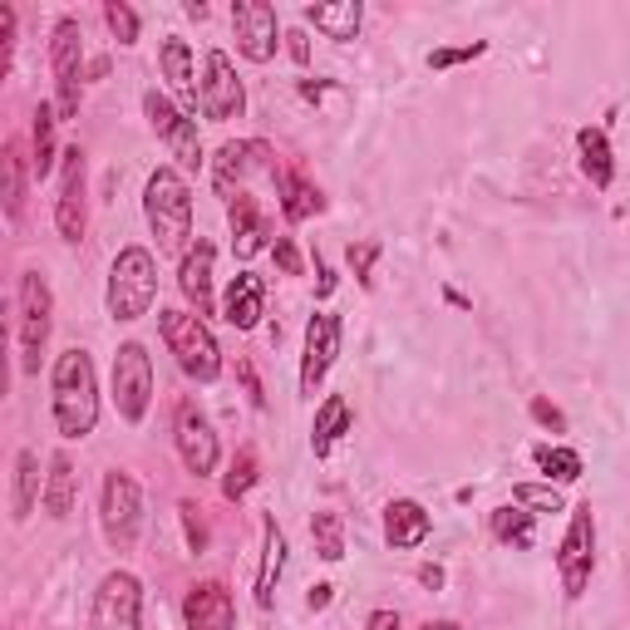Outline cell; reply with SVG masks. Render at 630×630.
<instances>
[{
    "instance_id": "cell-1",
    "label": "cell",
    "mask_w": 630,
    "mask_h": 630,
    "mask_svg": "<svg viewBox=\"0 0 630 630\" xmlns=\"http://www.w3.org/2000/svg\"><path fill=\"white\" fill-rule=\"evenodd\" d=\"M49 389H55V429L65 439H84L98 423V380H94V360L89 350H65L55 360L49 374Z\"/></svg>"
},
{
    "instance_id": "cell-2",
    "label": "cell",
    "mask_w": 630,
    "mask_h": 630,
    "mask_svg": "<svg viewBox=\"0 0 630 630\" xmlns=\"http://www.w3.org/2000/svg\"><path fill=\"white\" fill-rule=\"evenodd\" d=\"M143 217L158 236V252L173 256L187 246L192 236V192H187L183 173L177 167H153L143 187Z\"/></svg>"
},
{
    "instance_id": "cell-3",
    "label": "cell",
    "mask_w": 630,
    "mask_h": 630,
    "mask_svg": "<svg viewBox=\"0 0 630 630\" xmlns=\"http://www.w3.org/2000/svg\"><path fill=\"white\" fill-rule=\"evenodd\" d=\"M163 325V340L173 350L177 370L197 384H212L222 374V350H217V335L207 330V320L197 311H158Z\"/></svg>"
},
{
    "instance_id": "cell-4",
    "label": "cell",
    "mask_w": 630,
    "mask_h": 630,
    "mask_svg": "<svg viewBox=\"0 0 630 630\" xmlns=\"http://www.w3.org/2000/svg\"><path fill=\"white\" fill-rule=\"evenodd\" d=\"M158 301V261L148 246H124L108 271V315L114 320H138Z\"/></svg>"
},
{
    "instance_id": "cell-5",
    "label": "cell",
    "mask_w": 630,
    "mask_h": 630,
    "mask_svg": "<svg viewBox=\"0 0 630 630\" xmlns=\"http://www.w3.org/2000/svg\"><path fill=\"white\" fill-rule=\"evenodd\" d=\"M49 69H55V114L59 124H69V118H79V79H84V30H79L74 15L55 20Z\"/></svg>"
},
{
    "instance_id": "cell-6",
    "label": "cell",
    "mask_w": 630,
    "mask_h": 630,
    "mask_svg": "<svg viewBox=\"0 0 630 630\" xmlns=\"http://www.w3.org/2000/svg\"><path fill=\"white\" fill-rule=\"evenodd\" d=\"M98 522H104V537L114 551H128L143 532V488H138L133 472H108L104 492H98Z\"/></svg>"
},
{
    "instance_id": "cell-7",
    "label": "cell",
    "mask_w": 630,
    "mask_h": 630,
    "mask_svg": "<svg viewBox=\"0 0 630 630\" xmlns=\"http://www.w3.org/2000/svg\"><path fill=\"white\" fill-rule=\"evenodd\" d=\"M49 325H55V295L39 271H20V370L39 374V354L49 345Z\"/></svg>"
},
{
    "instance_id": "cell-8",
    "label": "cell",
    "mask_w": 630,
    "mask_h": 630,
    "mask_svg": "<svg viewBox=\"0 0 630 630\" xmlns=\"http://www.w3.org/2000/svg\"><path fill=\"white\" fill-rule=\"evenodd\" d=\"M89 630H143V581L133 571H108L98 581Z\"/></svg>"
},
{
    "instance_id": "cell-9",
    "label": "cell",
    "mask_w": 630,
    "mask_h": 630,
    "mask_svg": "<svg viewBox=\"0 0 630 630\" xmlns=\"http://www.w3.org/2000/svg\"><path fill=\"white\" fill-rule=\"evenodd\" d=\"M114 404L124 423H143L148 404H153V360L138 340H124L114 350Z\"/></svg>"
},
{
    "instance_id": "cell-10",
    "label": "cell",
    "mask_w": 630,
    "mask_h": 630,
    "mask_svg": "<svg viewBox=\"0 0 630 630\" xmlns=\"http://www.w3.org/2000/svg\"><path fill=\"white\" fill-rule=\"evenodd\" d=\"M591 561H596V517H591V502H576V508H571V527H567V537H561V551H557L561 591H567L571 600L586 596Z\"/></svg>"
},
{
    "instance_id": "cell-11",
    "label": "cell",
    "mask_w": 630,
    "mask_h": 630,
    "mask_svg": "<svg viewBox=\"0 0 630 630\" xmlns=\"http://www.w3.org/2000/svg\"><path fill=\"white\" fill-rule=\"evenodd\" d=\"M173 443H177V458H183L187 472H197V478L217 472L222 448H217V433H212V423H207V413L197 409V399L177 404V413H173Z\"/></svg>"
},
{
    "instance_id": "cell-12",
    "label": "cell",
    "mask_w": 630,
    "mask_h": 630,
    "mask_svg": "<svg viewBox=\"0 0 630 630\" xmlns=\"http://www.w3.org/2000/svg\"><path fill=\"white\" fill-rule=\"evenodd\" d=\"M143 114L148 124H153V133L167 143V153L177 158L183 167H197L202 163V143H197V124L183 114V108L167 104V94H158V89H148L143 94Z\"/></svg>"
},
{
    "instance_id": "cell-13",
    "label": "cell",
    "mask_w": 630,
    "mask_h": 630,
    "mask_svg": "<svg viewBox=\"0 0 630 630\" xmlns=\"http://www.w3.org/2000/svg\"><path fill=\"white\" fill-rule=\"evenodd\" d=\"M246 108V89L236 79V65L226 49H207V79H202V114L212 124H226V118H242Z\"/></svg>"
},
{
    "instance_id": "cell-14",
    "label": "cell",
    "mask_w": 630,
    "mask_h": 630,
    "mask_svg": "<svg viewBox=\"0 0 630 630\" xmlns=\"http://www.w3.org/2000/svg\"><path fill=\"white\" fill-rule=\"evenodd\" d=\"M340 354V315L315 311L305 325V354H301V394H315Z\"/></svg>"
},
{
    "instance_id": "cell-15",
    "label": "cell",
    "mask_w": 630,
    "mask_h": 630,
    "mask_svg": "<svg viewBox=\"0 0 630 630\" xmlns=\"http://www.w3.org/2000/svg\"><path fill=\"white\" fill-rule=\"evenodd\" d=\"M232 30H236V49H242L252 65H266L276 55V10L266 0H242L232 5Z\"/></svg>"
},
{
    "instance_id": "cell-16",
    "label": "cell",
    "mask_w": 630,
    "mask_h": 630,
    "mask_svg": "<svg viewBox=\"0 0 630 630\" xmlns=\"http://www.w3.org/2000/svg\"><path fill=\"white\" fill-rule=\"evenodd\" d=\"M256 167H271V173H276L271 148H266V143H226L222 153L212 158V183H217V192H222L226 202H236V197H242V183L256 173Z\"/></svg>"
},
{
    "instance_id": "cell-17",
    "label": "cell",
    "mask_w": 630,
    "mask_h": 630,
    "mask_svg": "<svg viewBox=\"0 0 630 630\" xmlns=\"http://www.w3.org/2000/svg\"><path fill=\"white\" fill-rule=\"evenodd\" d=\"M55 226L65 242L84 236V153L65 148V177H59V202H55Z\"/></svg>"
},
{
    "instance_id": "cell-18",
    "label": "cell",
    "mask_w": 630,
    "mask_h": 630,
    "mask_svg": "<svg viewBox=\"0 0 630 630\" xmlns=\"http://www.w3.org/2000/svg\"><path fill=\"white\" fill-rule=\"evenodd\" d=\"M183 620L187 630H232L236 610H232V591L222 581H202V586L187 591L183 600Z\"/></svg>"
},
{
    "instance_id": "cell-19",
    "label": "cell",
    "mask_w": 630,
    "mask_h": 630,
    "mask_svg": "<svg viewBox=\"0 0 630 630\" xmlns=\"http://www.w3.org/2000/svg\"><path fill=\"white\" fill-rule=\"evenodd\" d=\"M261 305H266V281L256 271H242L232 276V285H226V325H236V330H256L261 325Z\"/></svg>"
},
{
    "instance_id": "cell-20",
    "label": "cell",
    "mask_w": 630,
    "mask_h": 630,
    "mask_svg": "<svg viewBox=\"0 0 630 630\" xmlns=\"http://www.w3.org/2000/svg\"><path fill=\"white\" fill-rule=\"evenodd\" d=\"M226 217H232V252L242 256V261H252L261 246H271V226H266L261 207L252 202V197H236L232 207H226Z\"/></svg>"
},
{
    "instance_id": "cell-21",
    "label": "cell",
    "mask_w": 630,
    "mask_h": 630,
    "mask_svg": "<svg viewBox=\"0 0 630 630\" xmlns=\"http://www.w3.org/2000/svg\"><path fill=\"white\" fill-rule=\"evenodd\" d=\"M429 527H433V517L413 498H394L389 508H384V537H389V547H399V551L419 547V541L429 537Z\"/></svg>"
},
{
    "instance_id": "cell-22",
    "label": "cell",
    "mask_w": 630,
    "mask_h": 630,
    "mask_svg": "<svg viewBox=\"0 0 630 630\" xmlns=\"http://www.w3.org/2000/svg\"><path fill=\"white\" fill-rule=\"evenodd\" d=\"M212 242H197L192 252L183 256V271H177V285H183V295L197 305V315H212Z\"/></svg>"
},
{
    "instance_id": "cell-23",
    "label": "cell",
    "mask_w": 630,
    "mask_h": 630,
    "mask_svg": "<svg viewBox=\"0 0 630 630\" xmlns=\"http://www.w3.org/2000/svg\"><path fill=\"white\" fill-rule=\"evenodd\" d=\"M285 567V537L276 527V517L261 522V571H256V606L271 610L276 606V581H281Z\"/></svg>"
},
{
    "instance_id": "cell-24",
    "label": "cell",
    "mask_w": 630,
    "mask_h": 630,
    "mask_svg": "<svg viewBox=\"0 0 630 630\" xmlns=\"http://www.w3.org/2000/svg\"><path fill=\"white\" fill-rule=\"evenodd\" d=\"M305 20H311L325 39H340V45H345V39L360 35L364 5H360V0H330V5H311V10H305Z\"/></svg>"
},
{
    "instance_id": "cell-25",
    "label": "cell",
    "mask_w": 630,
    "mask_h": 630,
    "mask_svg": "<svg viewBox=\"0 0 630 630\" xmlns=\"http://www.w3.org/2000/svg\"><path fill=\"white\" fill-rule=\"evenodd\" d=\"M158 65H163V79L173 84V94L183 98V104H202V94H197V84H192V49H187V39L167 35L163 49H158Z\"/></svg>"
},
{
    "instance_id": "cell-26",
    "label": "cell",
    "mask_w": 630,
    "mask_h": 630,
    "mask_svg": "<svg viewBox=\"0 0 630 630\" xmlns=\"http://www.w3.org/2000/svg\"><path fill=\"white\" fill-rule=\"evenodd\" d=\"M79 498V472L69 463V453H55L49 458V478H45V512L49 517H69Z\"/></svg>"
},
{
    "instance_id": "cell-27",
    "label": "cell",
    "mask_w": 630,
    "mask_h": 630,
    "mask_svg": "<svg viewBox=\"0 0 630 630\" xmlns=\"http://www.w3.org/2000/svg\"><path fill=\"white\" fill-rule=\"evenodd\" d=\"M350 433V404L340 399V394H330V399L315 409V429H311V453L315 458H325V453L335 448V443Z\"/></svg>"
},
{
    "instance_id": "cell-28",
    "label": "cell",
    "mask_w": 630,
    "mask_h": 630,
    "mask_svg": "<svg viewBox=\"0 0 630 630\" xmlns=\"http://www.w3.org/2000/svg\"><path fill=\"white\" fill-rule=\"evenodd\" d=\"M39 502V458L30 448L15 453V482H10V517L25 522Z\"/></svg>"
},
{
    "instance_id": "cell-29",
    "label": "cell",
    "mask_w": 630,
    "mask_h": 630,
    "mask_svg": "<svg viewBox=\"0 0 630 630\" xmlns=\"http://www.w3.org/2000/svg\"><path fill=\"white\" fill-rule=\"evenodd\" d=\"M0 177H5V222L20 226V212H25V153H20L15 138H5V148H0Z\"/></svg>"
},
{
    "instance_id": "cell-30",
    "label": "cell",
    "mask_w": 630,
    "mask_h": 630,
    "mask_svg": "<svg viewBox=\"0 0 630 630\" xmlns=\"http://www.w3.org/2000/svg\"><path fill=\"white\" fill-rule=\"evenodd\" d=\"M576 148H581V173L591 177V187H600L606 192L610 177H616V163H610V143L600 128H581L576 133Z\"/></svg>"
},
{
    "instance_id": "cell-31",
    "label": "cell",
    "mask_w": 630,
    "mask_h": 630,
    "mask_svg": "<svg viewBox=\"0 0 630 630\" xmlns=\"http://www.w3.org/2000/svg\"><path fill=\"white\" fill-rule=\"evenodd\" d=\"M276 187H281V212L285 222H305V217H315L325 207V197L315 192L311 183H305L301 173H276Z\"/></svg>"
},
{
    "instance_id": "cell-32",
    "label": "cell",
    "mask_w": 630,
    "mask_h": 630,
    "mask_svg": "<svg viewBox=\"0 0 630 630\" xmlns=\"http://www.w3.org/2000/svg\"><path fill=\"white\" fill-rule=\"evenodd\" d=\"M492 537L502 541V547H532V512H522L517 502H508V508H492Z\"/></svg>"
},
{
    "instance_id": "cell-33",
    "label": "cell",
    "mask_w": 630,
    "mask_h": 630,
    "mask_svg": "<svg viewBox=\"0 0 630 630\" xmlns=\"http://www.w3.org/2000/svg\"><path fill=\"white\" fill-rule=\"evenodd\" d=\"M532 458H537V468L547 472V478H557V482H576L581 478V453L576 448H551V443H537Z\"/></svg>"
},
{
    "instance_id": "cell-34",
    "label": "cell",
    "mask_w": 630,
    "mask_h": 630,
    "mask_svg": "<svg viewBox=\"0 0 630 630\" xmlns=\"http://www.w3.org/2000/svg\"><path fill=\"white\" fill-rule=\"evenodd\" d=\"M311 537H315V551L325 561H340L345 557V522L340 512H315L311 517Z\"/></svg>"
},
{
    "instance_id": "cell-35",
    "label": "cell",
    "mask_w": 630,
    "mask_h": 630,
    "mask_svg": "<svg viewBox=\"0 0 630 630\" xmlns=\"http://www.w3.org/2000/svg\"><path fill=\"white\" fill-rule=\"evenodd\" d=\"M55 124L59 114L49 104L35 108V177H49V167H55Z\"/></svg>"
},
{
    "instance_id": "cell-36",
    "label": "cell",
    "mask_w": 630,
    "mask_h": 630,
    "mask_svg": "<svg viewBox=\"0 0 630 630\" xmlns=\"http://www.w3.org/2000/svg\"><path fill=\"white\" fill-rule=\"evenodd\" d=\"M256 478H261V472H256V448H242L232 458V468H226V478H222V498L226 502H242L246 492H252Z\"/></svg>"
},
{
    "instance_id": "cell-37",
    "label": "cell",
    "mask_w": 630,
    "mask_h": 630,
    "mask_svg": "<svg viewBox=\"0 0 630 630\" xmlns=\"http://www.w3.org/2000/svg\"><path fill=\"white\" fill-rule=\"evenodd\" d=\"M512 502H517V508H537V512H561V492L551 488V482H517Z\"/></svg>"
},
{
    "instance_id": "cell-38",
    "label": "cell",
    "mask_w": 630,
    "mask_h": 630,
    "mask_svg": "<svg viewBox=\"0 0 630 630\" xmlns=\"http://www.w3.org/2000/svg\"><path fill=\"white\" fill-rule=\"evenodd\" d=\"M478 55H488V39H468V45H443V49H433V55H429V69H433V74H443V69L468 65V59H478Z\"/></svg>"
},
{
    "instance_id": "cell-39",
    "label": "cell",
    "mask_w": 630,
    "mask_h": 630,
    "mask_svg": "<svg viewBox=\"0 0 630 630\" xmlns=\"http://www.w3.org/2000/svg\"><path fill=\"white\" fill-rule=\"evenodd\" d=\"M104 20H108V30H114L118 45H138V10L133 5H124V0H108Z\"/></svg>"
},
{
    "instance_id": "cell-40",
    "label": "cell",
    "mask_w": 630,
    "mask_h": 630,
    "mask_svg": "<svg viewBox=\"0 0 630 630\" xmlns=\"http://www.w3.org/2000/svg\"><path fill=\"white\" fill-rule=\"evenodd\" d=\"M177 512H183V527H187V547L192 551H207V527H202V517H197V502H177Z\"/></svg>"
},
{
    "instance_id": "cell-41",
    "label": "cell",
    "mask_w": 630,
    "mask_h": 630,
    "mask_svg": "<svg viewBox=\"0 0 630 630\" xmlns=\"http://www.w3.org/2000/svg\"><path fill=\"white\" fill-rule=\"evenodd\" d=\"M374 256H380V242H360V246H350V271L360 276V285H370V281H374V276H370Z\"/></svg>"
},
{
    "instance_id": "cell-42",
    "label": "cell",
    "mask_w": 630,
    "mask_h": 630,
    "mask_svg": "<svg viewBox=\"0 0 630 630\" xmlns=\"http://www.w3.org/2000/svg\"><path fill=\"white\" fill-rule=\"evenodd\" d=\"M532 419H537L541 429H551V433H567V413H561L551 399H532Z\"/></svg>"
},
{
    "instance_id": "cell-43",
    "label": "cell",
    "mask_w": 630,
    "mask_h": 630,
    "mask_svg": "<svg viewBox=\"0 0 630 630\" xmlns=\"http://www.w3.org/2000/svg\"><path fill=\"white\" fill-rule=\"evenodd\" d=\"M10 49H15V10L0 5V74L10 69Z\"/></svg>"
},
{
    "instance_id": "cell-44",
    "label": "cell",
    "mask_w": 630,
    "mask_h": 630,
    "mask_svg": "<svg viewBox=\"0 0 630 630\" xmlns=\"http://www.w3.org/2000/svg\"><path fill=\"white\" fill-rule=\"evenodd\" d=\"M271 252H276V266H281L285 276H301V252H295V242H291V236H276V246H271Z\"/></svg>"
},
{
    "instance_id": "cell-45",
    "label": "cell",
    "mask_w": 630,
    "mask_h": 630,
    "mask_svg": "<svg viewBox=\"0 0 630 630\" xmlns=\"http://www.w3.org/2000/svg\"><path fill=\"white\" fill-rule=\"evenodd\" d=\"M236 370H242V384H246V394H252V404H256V409H266V394H261V380H256L252 360H236Z\"/></svg>"
},
{
    "instance_id": "cell-46",
    "label": "cell",
    "mask_w": 630,
    "mask_h": 630,
    "mask_svg": "<svg viewBox=\"0 0 630 630\" xmlns=\"http://www.w3.org/2000/svg\"><path fill=\"white\" fill-rule=\"evenodd\" d=\"M285 39H291V59H295V65H311V39H305V30H291Z\"/></svg>"
},
{
    "instance_id": "cell-47",
    "label": "cell",
    "mask_w": 630,
    "mask_h": 630,
    "mask_svg": "<svg viewBox=\"0 0 630 630\" xmlns=\"http://www.w3.org/2000/svg\"><path fill=\"white\" fill-rule=\"evenodd\" d=\"M315 276H320V281H315V295H330L335 291V276H330V266H325L320 256H315Z\"/></svg>"
},
{
    "instance_id": "cell-48",
    "label": "cell",
    "mask_w": 630,
    "mask_h": 630,
    "mask_svg": "<svg viewBox=\"0 0 630 630\" xmlns=\"http://www.w3.org/2000/svg\"><path fill=\"white\" fill-rule=\"evenodd\" d=\"M364 630H399V616H394V610H374Z\"/></svg>"
},
{
    "instance_id": "cell-49",
    "label": "cell",
    "mask_w": 630,
    "mask_h": 630,
    "mask_svg": "<svg viewBox=\"0 0 630 630\" xmlns=\"http://www.w3.org/2000/svg\"><path fill=\"white\" fill-rule=\"evenodd\" d=\"M419 581H423V586H429V591H439V586H443V567H439V561H429V567H419Z\"/></svg>"
},
{
    "instance_id": "cell-50",
    "label": "cell",
    "mask_w": 630,
    "mask_h": 630,
    "mask_svg": "<svg viewBox=\"0 0 630 630\" xmlns=\"http://www.w3.org/2000/svg\"><path fill=\"white\" fill-rule=\"evenodd\" d=\"M330 591H335V586H315L305 606H311V610H325V606H330Z\"/></svg>"
},
{
    "instance_id": "cell-51",
    "label": "cell",
    "mask_w": 630,
    "mask_h": 630,
    "mask_svg": "<svg viewBox=\"0 0 630 630\" xmlns=\"http://www.w3.org/2000/svg\"><path fill=\"white\" fill-rule=\"evenodd\" d=\"M423 630H463V626H458V620H429Z\"/></svg>"
}]
</instances>
